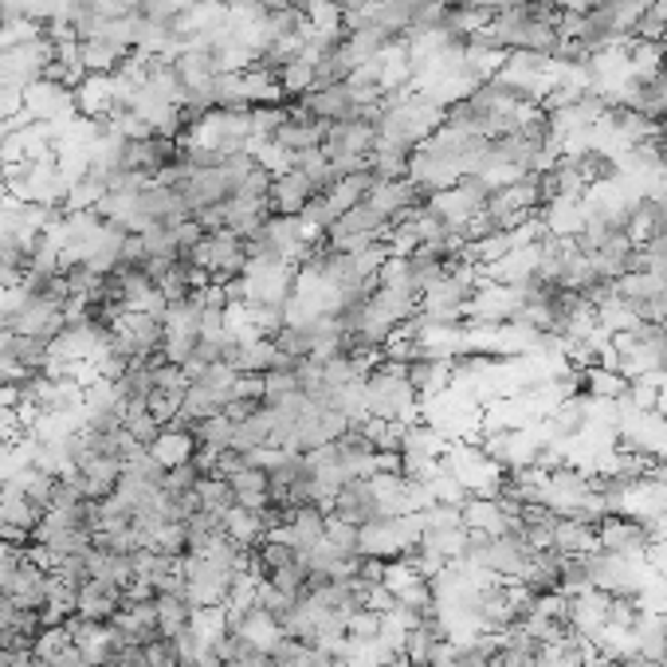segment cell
Wrapping results in <instances>:
<instances>
[{"instance_id": "1", "label": "cell", "mask_w": 667, "mask_h": 667, "mask_svg": "<svg viewBox=\"0 0 667 667\" xmlns=\"http://www.w3.org/2000/svg\"><path fill=\"white\" fill-rule=\"evenodd\" d=\"M424 400L416 397V389L409 385L405 370H393L385 361H377L365 377V416L373 421H397V424H412L421 421Z\"/></svg>"}, {"instance_id": "2", "label": "cell", "mask_w": 667, "mask_h": 667, "mask_svg": "<svg viewBox=\"0 0 667 667\" xmlns=\"http://www.w3.org/2000/svg\"><path fill=\"white\" fill-rule=\"evenodd\" d=\"M421 538H424L421 514H381V518L361 526V554L381 557V562H397Z\"/></svg>"}, {"instance_id": "3", "label": "cell", "mask_w": 667, "mask_h": 667, "mask_svg": "<svg viewBox=\"0 0 667 667\" xmlns=\"http://www.w3.org/2000/svg\"><path fill=\"white\" fill-rule=\"evenodd\" d=\"M656 542L659 538L652 530V523H640V518H628V514H608L605 523L597 526V550L620 554L628 562H647Z\"/></svg>"}, {"instance_id": "4", "label": "cell", "mask_w": 667, "mask_h": 667, "mask_svg": "<svg viewBox=\"0 0 667 667\" xmlns=\"http://www.w3.org/2000/svg\"><path fill=\"white\" fill-rule=\"evenodd\" d=\"M193 259H196V267H205L213 283H228V279L244 275L247 244H244V236L220 228V232H205V240L196 244Z\"/></svg>"}, {"instance_id": "5", "label": "cell", "mask_w": 667, "mask_h": 667, "mask_svg": "<svg viewBox=\"0 0 667 667\" xmlns=\"http://www.w3.org/2000/svg\"><path fill=\"white\" fill-rule=\"evenodd\" d=\"M181 569H185V593L193 608H216L228 601V589H232V577H236L228 565H216L201 554H185Z\"/></svg>"}, {"instance_id": "6", "label": "cell", "mask_w": 667, "mask_h": 667, "mask_svg": "<svg viewBox=\"0 0 667 667\" xmlns=\"http://www.w3.org/2000/svg\"><path fill=\"white\" fill-rule=\"evenodd\" d=\"M165 326L157 315H118L114 319V346L123 349L130 361H154L162 358Z\"/></svg>"}, {"instance_id": "7", "label": "cell", "mask_w": 667, "mask_h": 667, "mask_svg": "<svg viewBox=\"0 0 667 667\" xmlns=\"http://www.w3.org/2000/svg\"><path fill=\"white\" fill-rule=\"evenodd\" d=\"M24 111H28V118H36V123H52V126L79 118V111H75V91L55 79L28 82V87H24Z\"/></svg>"}, {"instance_id": "8", "label": "cell", "mask_w": 667, "mask_h": 667, "mask_svg": "<svg viewBox=\"0 0 667 667\" xmlns=\"http://www.w3.org/2000/svg\"><path fill=\"white\" fill-rule=\"evenodd\" d=\"M303 111H310L315 118H322L326 126L334 123H349V118H358V111L365 103H358L354 99V91H349L346 82H334V87H315V91H307L303 99H295Z\"/></svg>"}, {"instance_id": "9", "label": "cell", "mask_w": 667, "mask_h": 667, "mask_svg": "<svg viewBox=\"0 0 667 667\" xmlns=\"http://www.w3.org/2000/svg\"><path fill=\"white\" fill-rule=\"evenodd\" d=\"M111 625L118 628V637H123V647H145L150 640L162 637V628H157V608L154 601H123L118 613L111 616Z\"/></svg>"}, {"instance_id": "10", "label": "cell", "mask_w": 667, "mask_h": 667, "mask_svg": "<svg viewBox=\"0 0 667 667\" xmlns=\"http://www.w3.org/2000/svg\"><path fill=\"white\" fill-rule=\"evenodd\" d=\"M315 181H310L303 169H295L291 165L287 174L271 177V193H267V208H271V216H298L303 208H307V201H315Z\"/></svg>"}, {"instance_id": "11", "label": "cell", "mask_w": 667, "mask_h": 667, "mask_svg": "<svg viewBox=\"0 0 667 667\" xmlns=\"http://www.w3.org/2000/svg\"><path fill=\"white\" fill-rule=\"evenodd\" d=\"M75 91V111L87 123H106L118 103V87H114V75H82L72 87Z\"/></svg>"}, {"instance_id": "12", "label": "cell", "mask_w": 667, "mask_h": 667, "mask_svg": "<svg viewBox=\"0 0 667 667\" xmlns=\"http://www.w3.org/2000/svg\"><path fill=\"white\" fill-rule=\"evenodd\" d=\"M150 448V456H154L157 463H162L165 472L169 467H177V463H189L196 456V436H193V421H185V416H177L174 424H165L162 432H157L154 440L145 444Z\"/></svg>"}, {"instance_id": "13", "label": "cell", "mask_w": 667, "mask_h": 667, "mask_svg": "<svg viewBox=\"0 0 667 667\" xmlns=\"http://www.w3.org/2000/svg\"><path fill=\"white\" fill-rule=\"evenodd\" d=\"M326 514H338L346 523L354 526H365L373 518H381V503L377 495H373V483L370 479H349L342 483V491L334 495V503H330Z\"/></svg>"}, {"instance_id": "14", "label": "cell", "mask_w": 667, "mask_h": 667, "mask_svg": "<svg viewBox=\"0 0 667 667\" xmlns=\"http://www.w3.org/2000/svg\"><path fill=\"white\" fill-rule=\"evenodd\" d=\"M511 506L499 499V495H467L460 506V518L467 530L475 534H506V523H511Z\"/></svg>"}, {"instance_id": "15", "label": "cell", "mask_w": 667, "mask_h": 667, "mask_svg": "<svg viewBox=\"0 0 667 667\" xmlns=\"http://www.w3.org/2000/svg\"><path fill=\"white\" fill-rule=\"evenodd\" d=\"M118 479H123V460H114V456H94L75 475V483H79V491L87 499H111Z\"/></svg>"}, {"instance_id": "16", "label": "cell", "mask_w": 667, "mask_h": 667, "mask_svg": "<svg viewBox=\"0 0 667 667\" xmlns=\"http://www.w3.org/2000/svg\"><path fill=\"white\" fill-rule=\"evenodd\" d=\"M118 605H123V589L106 586V581H82L79 589H75V613L82 616V620H111L114 613H118Z\"/></svg>"}, {"instance_id": "17", "label": "cell", "mask_w": 667, "mask_h": 667, "mask_svg": "<svg viewBox=\"0 0 667 667\" xmlns=\"http://www.w3.org/2000/svg\"><path fill=\"white\" fill-rule=\"evenodd\" d=\"M130 55H133L130 48H118V43H111V40H82L79 43V63L87 75H118Z\"/></svg>"}, {"instance_id": "18", "label": "cell", "mask_w": 667, "mask_h": 667, "mask_svg": "<svg viewBox=\"0 0 667 667\" xmlns=\"http://www.w3.org/2000/svg\"><path fill=\"white\" fill-rule=\"evenodd\" d=\"M232 491H236V506H247V511H264L271 503V475L267 467H252L244 463L236 475H232Z\"/></svg>"}, {"instance_id": "19", "label": "cell", "mask_w": 667, "mask_h": 667, "mask_svg": "<svg viewBox=\"0 0 667 667\" xmlns=\"http://www.w3.org/2000/svg\"><path fill=\"white\" fill-rule=\"evenodd\" d=\"M279 361H283V354L275 349V342L252 338V342H236L228 365H232L236 373H267V370H275Z\"/></svg>"}, {"instance_id": "20", "label": "cell", "mask_w": 667, "mask_h": 667, "mask_svg": "<svg viewBox=\"0 0 667 667\" xmlns=\"http://www.w3.org/2000/svg\"><path fill=\"white\" fill-rule=\"evenodd\" d=\"M87 569L94 581H106L114 589H126L133 581V554H111V550H87Z\"/></svg>"}, {"instance_id": "21", "label": "cell", "mask_w": 667, "mask_h": 667, "mask_svg": "<svg viewBox=\"0 0 667 667\" xmlns=\"http://www.w3.org/2000/svg\"><path fill=\"white\" fill-rule=\"evenodd\" d=\"M554 550L565 557H589L597 550V526L577 523V518H557L554 526Z\"/></svg>"}, {"instance_id": "22", "label": "cell", "mask_w": 667, "mask_h": 667, "mask_svg": "<svg viewBox=\"0 0 667 667\" xmlns=\"http://www.w3.org/2000/svg\"><path fill=\"white\" fill-rule=\"evenodd\" d=\"M225 534L240 546V550H256V546L267 542L264 514L247 511V506H232V511L225 514Z\"/></svg>"}, {"instance_id": "23", "label": "cell", "mask_w": 667, "mask_h": 667, "mask_svg": "<svg viewBox=\"0 0 667 667\" xmlns=\"http://www.w3.org/2000/svg\"><path fill=\"white\" fill-rule=\"evenodd\" d=\"M154 608H157V628H162L165 640H174L177 632H185L189 620H193V601L185 593H157L154 597Z\"/></svg>"}, {"instance_id": "24", "label": "cell", "mask_w": 667, "mask_h": 667, "mask_svg": "<svg viewBox=\"0 0 667 667\" xmlns=\"http://www.w3.org/2000/svg\"><path fill=\"white\" fill-rule=\"evenodd\" d=\"M586 373V397L593 400H613V405H625L628 400V385L632 381L625 377L620 370H608V365H589Z\"/></svg>"}, {"instance_id": "25", "label": "cell", "mask_w": 667, "mask_h": 667, "mask_svg": "<svg viewBox=\"0 0 667 667\" xmlns=\"http://www.w3.org/2000/svg\"><path fill=\"white\" fill-rule=\"evenodd\" d=\"M193 436H196V452H225L232 448V436H236V421L228 416V412H216L208 421L193 424Z\"/></svg>"}, {"instance_id": "26", "label": "cell", "mask_w": 667, "mask_h": 667, "mask_svg": "<svg viewBox=\"0 0 667 667\" xmlns=\"http://www.w3.org/2000/svg\"><path fill=\"white\" fill-rule=\"evenodd\" d=\"M196 499H201V511L220 514V518L236 506V491H232V483L220 479V475H205L201 487H196Z\"/></svg>"}, {"instance_id": "27", "label": "cell", "mask_w": 667, "mask_h": 667, "mask_svg": "<svg viewBox=\"0 0 667 667\" xmlns=\"http://www.w3.org/2000/svg\"><path fill=\"white\" fill-rule=\"evenodd\" d=\"M189 628H193V637L201 640L205 647H216L220 640H225L228 632V616H225V605L216 608H196L193 620H189Z\"/></svg>"}, {"instance_id": "28", "label": "cell", "mask_w": 667, "mask_h": 667, "mask_svg": "<svg viewBox=\"0 0 667 667\" xmlns=\"http://www.w3.org/2000/svg\"><path fill=\"white\" fill-rule=\"evenodd\" d=\"M322 538L346 557L361 554V526L346 523V518H338V514H326V534H322Z\"/></svg>"}, {"instance_id": "29", "label": "cell", "mask_w": 667, "mask_h": 667, "mask_svg": "<svg viewBox=\"0 0 667 667\" xmlns=\"http://www.w3.org/2000/svg\"><path fill=\"white\" fill-rule=\"evenodd\" d=\"M123 428L130 432L133 440L150 444L162 432V424L150 416V409H145V400H126V412H123Z\"/></svg>"}, {"instance_id": "30", "label": "cell", "mask_w": 667, "mask_h": 667, "mask_svg": "<svg viewBox=\"0 0 667 667\" xmlns=\"http://www.w3.org/2000/svg\"><path fill=\"white\" fill-rule=\"evenodd\" d=\"M267 581H271L283 597H291V601H303V597H307V565L298 557V562L283 565V569H271Z\"/></svg>"}, {"instance_id": "31", "label": "cell", "mask_w": 667, "mask_h": 667, "mask_svg": "<svg viewBox=\"0 0 667 667\" xmlns=\"http://www.w3.org/2000/svg\"><path fill=\"white\" fill-rule=\"evenodd\" d=\"M593 589V581H589V565L586 557H565L562 554V577H557V593L565 597H581Z\"/></svg>"}, {"instance_id": "32", "label": "cell", "mask_w": 667, "mask_h": 667, "mask_svg": "<svg viewBox=\"0 0 667 667\" xmlns=\"http://www.w3.org/2000/svg\"><path fill=\"white\" fill-rule=\"evenodd\" d=\"M291 103H264L252 106V138H275V130L287 123Z\"/></svg>"}, {"instance_id": "33", "label": "cell", "mask_w": 667, "mask_h": 667, "mask_svg": "<svg viewBox=\"0 0 667 667\" xmlns=\"http://www.w3.org/2000/svg\"><path fill=\"white\" fill-rule=\"evenodd\" d=\"M63 647H72V632H67V625H48V628H40V637H36V644H31V656L55 659Z\"/></svg>"}, {"instance_id": "34", "label": "cell", "mask_w": 667, "mask_h": 667, "mask_svg": "<svg viewBox=\"0 0 667 667\" xmlns=\"http://www.w3.org/2000/svg\"><path fill=\"white\" fill-rule=\"evenodd\" d=\"M201 479H205V472H201V463L189 460V463H177V467H169L165 472V491L169 495H189L201 487Z\"/></svg>"}, {"instance_id": "35", "label": "cell", "mask_w": 667, "mask_h": 667, "mask_svg": "<svg viewBox=\"0 0 667 667\" xmlns=\"http://www.w3.org/2000/svg\"><path fill=\"white\" fill-rule=\"evenodd\" d=\"M181 400L185 397H177V393H162V389H154L150 397H145V409H150V416H154L157 424H174L177 416H181Z\"/></svg>"}, {"instance_id": "36", "label": "cell", "mask_w": 667, "mask_h": 667, "mask_svg": "<svg viewBox=\"0 0 667 667\" xmlns=\"http://www.w3.org/2000/svg\"><path fill=\"white\" fill-rule=\"evenodd\" d=\"M0 667H36V656L31 652H9V647H0Z\"/></svg>"}, {"instance_id": "37", "label": "cell", "mask_w": 667, "mask_h": 667, "mask_svg": "<svg viewBox=\"0 0 667 667\" xmlns=\"http://www.w3.org/2000/svg\"><path fill=\"white\" fill-rule=\"evenodd\" d=\"M554 4H557V12H577V16H586L597 0H554Z\"/></svg>"}, {"instance_id": "38", "label": "cell", "mask_w": 667, "mask_h": 667, "mask_svg": "<svg viewBox=\"0 0 667 667\" xmlns=\"http://www.w3.org/2000/svg\"><path fill=\"white\" fill-rule=\"evenodd\" d=\"M647 479H656L659 487H664V491H667V460H656V463H652V472H647Z\"/></svg>"}, {"instance_id": "39", "label": "cell", "mask_w": 667, "mask_h": 667, "mask_svg": "<svg viewBox=\"0 0 667 667\" xmlns=\"http://www.w3.org/2000/svg\"><path fill=\"white\" fill-rule=\"evenodd\" d=\"M652 9H656L659 16H664V21H667V0H652Z\"/></svg>"}, {"instance_id": "40", "label": "cell", "mask_w": 667, "mask_h": 667, "mask_svg": "<svg viewBox=\"0 0 667 667\" xmlns=\"http://www.w3.org/2000/svg\"><path fill=\"white\" fill-rule=\"evenodd\" d=\"M99 667H111V664H99Z\"/></svg>"}, {"instance_id": "41", "label": "cell", "mask_w": 667, "mask_h": 667, "mask_svg": "<svg viewBox=\"0 0 667 667\" xmlns=\"http://www.w3.org/2000/svg\"><path fill=\"white\" fill-rule=\"evenodd\" d=\"M142 667H145V664H142Z\"/></svg>"}]
</instances>
